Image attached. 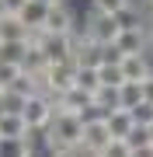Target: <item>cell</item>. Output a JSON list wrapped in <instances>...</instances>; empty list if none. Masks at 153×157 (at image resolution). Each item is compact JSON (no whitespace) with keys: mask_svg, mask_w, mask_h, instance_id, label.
Listing matches in <instances>:
<instances>
[{"mask_svg":"<svg viewBox=\"0 0 153 157\" xmlns=\"http://www.w3.org/2000/svg\"><path fill=\"white\" fill-rule=\"evenodd\" d=\"M49 140L66 157L73 150H80V140H84V119H80V112L56 108V115H52V122H49Z\"/></svg>","mask_w":153,"mask_h":157,"instance_id":"1","label":"cell"},{"mask_svg":"<svg viewBox=\"0 0 153 157\" xmlns=\"http://www.w3.org/2000/svg\"><path fill=\"white\" fill-rule=\"evenodd\" d=\"M73 73H77V63L73 59H56L42 70V91L49 98H59L63 91L73 87Z\"/></svg>","mask_w":153,"mask_h":157,"instance_id":"2","label":"cell"},{"mask_svg":"<svg viewBox=\"0 0 153 157\" xmlns=\"http://www.w3.org/2000/svg\"><path fill=\"white\" fill-rule=\"evenodd\" d=\"M52 115H56V101H52L46 91H38V94L24 98V108H21V119L28 129H49Z\"/></svg>","mask_w":153,"mask_h":157,"instance_id":"3","label":"cell"},{"mask_svg":"<svg viewBox=\"0 0 153 157\" xmlns=\"http://www.w3.org/2000/svg\"><path fill=\"white\" fill-rule=\"evenodd\" d=\"M80 25H84V35L94 39L97 45H111L118 39V32H122V25H118L115 14H101V11H94V7H91V17L80 21Z\"/></svg>","mask_w":153,"mask_h":157,"instance_id":"4","label":"cell"},{"mask_svg":"<svg viewBox=\"0 0 153 157\" xmlns=\"http://www.w3.org/2000/svg\"><path fill=\"white\" fill-rule=\"evenodd\" d=\"M42 32H52V35H73L77 32V14L66 0H52L49 11H46V25Z\"/></svg>","mask_w":153,"mask_h":157,"instance_id":"5","label":"cell"},{"mask_svg":"<svg viewBox=\"0 0 153 157\" xmlns=\"http://www.w3.org/2000/svg\"><path fill=\"white\" fill-rule=\"evenodd\" d=\"M111 45H115V52H118V56H125V52H146V45H150V28H146V25L122 28L118 39H115Z\"/></svg>","mask_w":153,"mask_h":157,"instance_id":"6","label":"cell"},{"mask_svg":"<svg viewBox=\"0 0 153 157\" xmlns=\"http://www.w3.org/2000/svg\"><path fill=\"white\" fill-rule=\"evenodd\" d=\"M115 136H111V129H108L104 119H91V122H84V140H80V150H87V154H97L101 147H108Z\"/></svg>","mask_w":153,"mask_h":157,"instance_id":"7","label":"cell"},{"mask_svg":"<svg viewBox=\"0 0 153 157\" xmlns=\"http://www.w3.org/2000/svg\"><path fill=\"white\" fill-rule=\"evenodd\" d=\"M42 52H46L49 63H56V59H73V35H52V32H46V35H42ZM73 63H77V59H73Z\"/></svg>","mask_w":153,"mask_h":157,"instance_id":"8","label":"cell"},{"mask_svg":"<svg viewBox=\"0 0 153 157\" xmlns=\"http://www.w3.org/2000/svg\"><path fill=\"white\" fill-rule=\"evenodd\" d=\"M118 67L125 73V80H146L153 73V63L146 52H125V56H118Z\"/></svg>","mask_w":153,"mask_h":157,"instance_id":"9","label":"cell"},{"mask_svg":"<svg viewBox=\"0 0 153 157\" xmlns=\"http://www.w3.org/2000/svg\"><path fill=\"white\" fill-rule=\"evenodd\" d=\"M28 25L21 21V14H7V11H0V42H21V39H28Z\"/></svg>","mask_w":153,"mask_h":157,"instance_id":"10","label":"cell"},{"mask_svg":"<svg viewBox=\"0 0 153 157\" xmlns=\"http://www.w3.org/2000/svg\"><path fill=\"white\" fill-rule=\"evenodd\" d=\"M104 122H108V129H111L115 140H125V136H129V129L136 126V122H132V112H129V108H111V112L104 115Z\"/></svg>","mask_w":153,"mask_h":157,"instance_id":"11","label":"cell"},{"mask_svg":"<svg viewBox=\"0 0 153 157\" xmlns=\"http://www.w3.org/2000/svg\"><path fill=\"white\" fill-rule=\"evenodd\" d=\"M122 80H125V73H122V67H118V56H108V59L97 63V84L118 87Z\"/></svg>","mask_w":153,"mask_h":157,"instance_id":"12","label":"cell"},{"mask_svg":"<svg viewBox=\"0 0 153 157\" xmlns=\"http://www.w3.org/2000/svg\"><path fill=\"white\" fill-rule=\"evenodd\" d=\"M46 11H49V0H28L17 14H21V21L28 25V28H42V25H46Z\"/></svg>","mask_w":153,"mask_h":157,"instance_id":"13","label":"cell"},{"mask_svg":"<svg viewBox=\"0 0 153 157\" xmlns=\"http://www.w3.org/2000/svg\"><path fill=\"white\" fill-rule=\"evenodd\" d=\"M143 98V80H122L118 84V108H136Z\"/></svg>","mask_w":153,"mask_h":157,"instance_id":"14","label":"cell"},{"mask_svg":"<svg viewBox=\"0 0 153 157\" xmlns=\"http://www.w3.org/2000/svg\"><path fill=\"white\" fill-rule=\"evenodd\" d=\"M0 136H28V126H24L21 112H4L0 115Z\"/></svg>","mask_w":153,"mask_h":157,"instance_id":"15","label":"cell"},{"mask_svg":"<svg viewBox=\"0 0 153 157\" xmlns=\"http://www.w3.org/2000/svg\"><path fill=\"white\" fill-rule=\"evenodd\" d=\"M0 157H28V136H0Z\"/></svg>","mask_w":153,"mask_h":157,"instance_id":"16","label":"cell"},{"mask_svg":"<svg viewBox=\"0 0 153 157\" xmlns=\"http://www.w3.org/2000/svg\"><path fill=\"white\" fill-rule=\"evenodd\" d=\"M24 52H28V42H0V63H14V67H21Z\"/></svg>","mask_w":153,"mask_h":157,"instance_id":"17","label":"cell"},{"mask_svg":"<svg viewBox=\"0 0 153 157\" xmlns=\"http://www.w3.org/2000/svg\"><path fill=\"white\" fill-rule=\"evenodd\" d=\"M73 84L87 87V91H97V67H77V73H73Z\"/></svg>","mask_w":153,"mask_h":157,"instance_id":"18","label":"cell"},{"mask_svg":"<svg viewBox=\"0 0 153 157\" xmlns=\"http://www.w3.org/2000/svg\"><path fill=\"white\" fill-rule=\"evenodd\" d=\"M94 157H132V147L125 143V140H111L108 147H101Z\"/></svg>","mask_w":153,"mask_h":157,"instance_id":"19","label":"cell"},{"mask_svg":"<svg viewBox=\"0 0 153 157\" xmlns=\"http://www.w3.org/2000/svg\"><path fill=\"white\" fill-rule=\"evenodd\" d=\"M132 112V122L136 126H150L153 122V101H139L136 108H129Z\"/></svg>","mask_w":153,"mask_h":157,"instance_id":"20","label":"cell"},{"mask_svg":"<svg viewBox=\"0 0 153 157\" xmlns=\"http://www.w3.org/2000/svg\"><path fill=\"white\" fill-rule=\"evenodd\" d=\"M132 0H91V7L94 11H101V14H118V11H125Z\"/></svg>","mask_w":153,"mask_h":157,"instance_id":"21","label":"cell"},{"mask_svg":"<svg viewBox=\"0 0 153 157\" xmlns=\"http://www.w3.org/2000/svg\"><path fill=\"white\" fill-rule=\"evenodd\" d=\"M125 143H129L132 150H136V147H146V143H150V129H146V126H132L129 136H125Z\"/></svg>","mask_w":153,"mask_h":157,"instance_id":"22","label":"cell"},{"mask_svg":"<svg viewBox=\"0 0 153 157\" xmlns=\"http://www.w3.org/2000/svg\"><path fill=\"white\" fill-rule=\"evenodd\" d=\"M24 4H28V0H0V11H7V14H17Z\"/></svg>","mask_w":153,"mask_h":157,"instance_id":"23","label":"cell"},{"mask_svg":"<svg viewBox=\"0 0 153 157\" xmlns=\"http://www.w3.org/2000/svg\"><path fill=\"white\" fill-rule=\"evenodd\" d=\"M143 98H146V101H153V73L143 80Z\"/></svg>","mask_w":153,"mask_h":157,"instance_id":"24","label":"cell"},{"mask_svg":"<svg viewBox=\"0 0 153 157\" xmlns=\"http://www.w3.org/2000/svg\"><path fill=\"white\" fill-rule=\"evenodd\" d=\"M132 157H153V143H146V147H136V150H132Z\"/></svg>","mask_w":153,"mask_h":157,"instance_id":"25","label":"cell"},{"mask_svg":"<svg viewBox=\"0 0 153 157\" xmlns=\"http://www.w3.org/2000/svg\"><path fill=\"white\" fill-rule=\"evenodd\" d=\"M143 4H146V11H150V17H153V0H143Z\"/></svg>","mask_w":153,"mask_h":157,"instance_id":"26","label":"cell"},{"mask_svg":"<svg viewBox=\"0 0 153 157\" xmlns=\"http://www.w3.org/2000/svg\"><path fill=\"white\" fill-rule=\"evenodd\" d=\"M146 129H150V143H153V122H150V126H146Z\"/></svg>","mask_w":153,"mask_h":157,"instance_id":"27","label":"cell"}]
</instances>
